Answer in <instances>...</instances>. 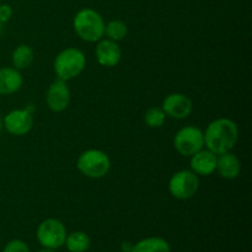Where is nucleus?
Segmentation results:
<instances>
[{
    "instance_id": "nucleus-9",
    "label": "nucleus",
    "mask_w": 252,
    "mask_h": 252,
    "mask_svg": "<svg viewBox=\"0 0 252 252\" xmlns=\"http://www.w3.org/2000/svg\"><path fill=\"white\" fill-rule=\"evenodd\" d=\"M161 108L166 117L174 120H186L193 111V102L185 94L172 93L164 98Z\"/></svg>"
},
{
    "instance_id": "nucleus-27",
    "label": "nucleus",
    "mask_w": 252,
    "mask_h": 252,
    "mask_svg": "<svg viewBox=\"0 0 252 252\" xmlns=\"http://www.w3.org/2000/svg\"><path fill=\"white\" fill-rule=\"evenodd\" d=\"M121 252H122V251H121Z\"/></svg>"
},
{
    "instance_id": "nucleus-20",
    "label": "nucleus",
    "mask_w": 252,
    "mask_h": 252,
    "mask_svg": "<svg viewBox=\"0 0 252 252\" xmlns=\"http://www.w3.org/2000/svg\"><path fill=\"white\" fill-rule=\"evenodd\" d=\"M2 252H31L29 245L20 239H14L5 245Z\"/></svg>"
},
{
    "instance_id": "nucleus-25",
    "label": "nucleus",
    "mask_w": 252,
    "mask_h": 252,
    "mask_svg": "<svg viewBox=\"0 0 252 252\" xmlns=\"http://www.w3.org/2000/svg\"><path fill=\"white\" fill-rule=\"evenodd\" d=\"M2 128H4V125H2V118L0 117V133H1Z\"/></svg>"
},
{
    "instance_id": "nucleus-1",
    "label": "nucleus",
    "mask_w": 252,
    "mask_h": 252,
    "mask_svg": "<svg viewBox=\"0 0 252 252\" xmlns=\"http://www.w3.org/2000/svg\"><path fill=\"white\" fill-rule=\"evenodd\" d=\"M204 147L216 155L233 150L239 139V127L230 118L212 121L203 132Z\"/></svg>"
},
{
    "instance_id": "nucleus-14",
    "label": "nucleus",
    "mask_w": 252,
    "mask_h": 252,
    "mask_svg": "<svg viewBox=\"0 0 252 252\" xmlns=\"http://www.w3.org/2000/svg\"><path fill=\"white\" fill-rule=\"evenodd\" d=\"M216 171L218 172L219 176L225 180L236 179L241 172L240 159L231 152L218 155Z\"/></svg>"
},
{
    "instance_id": "nucleus-21",
    "label": "nucleus",
    "mask_w": 252,
    "mask_h": 252,
    "mask_svg": "<svg viewBox=\"0 0 252 252\" xmlns=\"http://www.w3.org/2000/svg\"><path fill=\"white\" fill-rule=\"evenodd\" d=\"M12 17V7L9 4H0V21L6 24Z\"/></svg>"
},
{
    "instance_id": "nucleus-13",
    "label": "nucleus",
    "mask_w": 252,
    "mask_h": 252,
    "mask_svg": "<svg viewBox=\"0 0 252 252\" xmlns=\"http://www.w3.org/2000/svg\"><path fill=\"white\" fill-rule=\"evenodd\" d=\"M24 78L21 71L14 66L0 68V95L7 96L17 93L22 88Z\"/></svg>"
},
{
    "instance_id": "nucleus-11",
    "label": "nucleus",
    "mask_w": 252,
    "mask_h": 252,
    "mask_svg": "<svg viewBox=\"0 0 252 252\" xmlns=\"http://www.w3.org/2000/svg\"><path fill=\"white\" fill-rule=\"evenodd\" d=\"M95 56L100 65L105 68H113L122 59V49L118 42L101 38L95 47Z\"/></svg>"
},
{
    "instance_id": "nucleus-16",
    "label": "nucleus",
    "mask_w": 252,
    "mask_h": 252,
    "mask_svg": "<svg viewBox=\"0 0 252 252\" xmlns=\"http://www.w3.org/2000/svg\"><path fill=\"white\" fill-rule=\"evenodd\" d=\"M132 252H171V248L164 238L150 236L134 244Z\"/></svg>"
},
{
    "instance_id": "nucleus-8",
    "label": "nucleus",
    "mask_w": 252,
    "mask_h": 252,
    "mask_svg": "<svg viewBox=\"0 0 252 252\" xmlns=\"http://www.w3.org/2000/svg\"><path fill=\"white\" fill-rule=\"evenodd\" d=\"M2 125L7 133L15 137H22L31 132L33 127V115L31 108L12 110L2 120Z\"/></svg>"
},
{
    "instance_id": "nucleus-5",
    "label": "nucleus",
    "mask_w": 252,
    "mask_h": 252,
    "mask_svg": "<svg viewBox=\"0 0 252 252\" xmlns=\"http://www.w3.org/2000/svg\"><path fill=\"white\" fill-rule=\"evenodd\" d=\"M66 235L68 231L63 221L56 218H48L42 221L36 231L37 240L42 248L52 249V250L62 248L65 243Z\"/></svg>"
},
{
    "instance_id": "nucleus-12",
    "label": "nucleus",
    "mask_w": 252,
    "mask_h": 252,
    "mask_svg": "<svg viewBox=\"0 0 252 252\" xmlns=\"http://www.w3.org/2000/svg\"><path fill=\"white\" fill-rule=\"evenodd\" d=\"M189 158H191L189 160L191 171H193L197 176H209L216 172L218 155L212 153L211 150L201 149Z\"/></svg>"
},
{
    "instance_id": "nucleus-6",
    "label": "nucleus",
    "mask_w": 252,
    "mask_h": 252,
    "mask_svg": "<svg viewBox=\"0 0 252 252\" xmlns=\"http://www.w3.org/2000/svg\"><path fill=\"white\" fill-rule=\"evenodd\" d=\"M199 189V177L191 170H180L169 180V192L180 201L191 199Z\"/></svg>"
},
{
    "instance_id": "nucleus-22",
    "label": "nucleus",
    "mask_w": 252,
    "mask_h": 252,
    "mask_svg": "<svg viewBox=\"0 0 252 252\" xmlns=\"http://www.w3.org/2000/svg\"><path fill=\"white\" fill-rule=\"evenodd\" d=\"M122 252H132V249H133V244L129 243V241H125V243H122Z\"/></svg>"
},
{
    "instance_id": "nucleus-3",
    "label": "nucleus",
    "mask_w": 252,
    "mask_h": 252,
    "mask_svg": "<svg viewBox=\"0 0 252 252\" xmlns=\"http://www.w3.org/2000/svg\"><path fill=\"white\" fill-rule=\"evenodd\" d=\"M86 66V57L83 51L75 47H68L56 56L53 69L57 79L63 81L73 80L78 78Z\"/></svg>"
},
{
    "instance_id": "nucleus-10",
    "label": "nucleus",
    "mask_w": 252,
    "mask_h": 252,
    "mask_svg": "<svg viewBox=\"0 0 252 252\" xmlns=\"http://www.w3.org/2000/svg\"><path fill=\"white\" fill-rule=\"evenodd\" d=\"M70 90H69L66 81L57 79L49 85L46 94V103L47 107L52 112L61 113L68 108L70 103Z\"/></svg>"
},
{
    "instance_id": "nucleus-2",
    "label": "nucleus",
    "mask_w": 252,
    "mask_h": 252,
    "mask_svg": "<svg viewBox=\"0 0 252 252\" xmlns=\"http://www.w3.org/2000/svg\"><path fill=\"white\" fill-rule=\"evenodd\" d=\"M105 21L96 10L85 7L79 10L73 20V29L78 37L89 43L98 42L105 36Z\"/></svg>"
},
{
    "instance_id": "nucleus-4",
    "label": "nucleus",
    "mask_w": 252,
    "mask_h": 252,
    "mask_svg": "<svg viewBox=\"0 0 252 252\" xmlns=\"http://www.w3.org/2000/svg\"><path fill=\"white\" fill-rule=\"evenodd\" d=\"M76 169L88 179H102L110 172L111 159L102 150L89 149L79 155Z\"/></svg>"
},
{
    "instance_id": "nucleus-26",
    "label": "nucleus",
    "mask_w": 252,
    "mask_h": 252,
    "mask_svg": "<svg viewBox=\"0 0 252 252\" xmlns=\"http://www.w3.org/2000/svg\"><path fill=\"white\" fill-rule=\"evenodd\" d=\"M0 4H1V0H0Z\"/></svg>"
},
{
    "instance_id": "nucleus-19",
    "label": "nucleus",
    "mask_w": 252,
    "mask_h": 252,
    "mask_svg": "<svg viewBox=\"0 0 252 252\" xmlns=\"http://www.w3.org/2000/svg\"><path fill=\"white\" fill-rule=\"evenodd\" d=\"M165 121H166V115L159 106L148 108L147 112L144 113V122L149 128H160L164 126Z\"/></svg>"
},
{
    "instance_id": "nucleus-23",
    "label": "nucleus",
    "mask_w": 252,
    "mask_h": 252,
    "mask_svg": "<svg viewBox=\"0 0 252 252\" xmlns=\"http://www.w3.org/2000/svg\"><path fill=\"white\" fill-rule=\"evenodd\" d=\"M38 252H56V250H52V249H46L43 248L42 250H39Z\"/></svg>"
},
{
    "instance_id": "nucleus-15",
    "label": "nucleus",
    "mask_w": 252,
    "mask_h": 252,
    "mask_svg": "<svg viewBox=\"0 0 252 252\" xmlns=\"http://www.w3.org/2000/svg\"><path fill=\"white\" fill-rule=\"evenodd\" d=\"M34 61V52L29 44H20L12 51L11 63L17 70H25L32 65Z\"/></svg>"
},
{
    "instance_id": "nucleus-24",
    "label": "nucleus",
    "mask_w": 252,
    "mask_h": 252,
    "mask_svg": "<svg viewBox=\"0 0 252 252\" xmlns=\"http://www.w3.org/2000/svg\"><path fill=\"white\" fill-rule=\"evenodd\" d=\"M4 25H5V24H2V22L0 21V34L2 33V30H4Z\"/></svg>"
},
{
    "instance_id": "nucleus-7",
    "label": "nucleus",
    "mask_w": 252,
    "mask_h": 252,
    "mask_svg": "<svg viewBox=\"0 0 252 252\" xmlns=\"http://www.w3.org/2000/svg\"><path fill=\"white\" fill-rule=\"evenodd\" d=\"M174 148L182 157H192L204 148L203 130L197 126L182 127L175 134Z\"/></svg>"
},
{
    "instance_id": "nucleus-17",
    "label": "nucleus",
    "mask_w": 252,
    "mask_h": 252,
    "mask_svg": "<svg viewBox=\"0 0 252 252\" xmlns=\"http://www.w3.org/2000/svg\"><path fill=\"white\" fill-rule=\"evenodd\" d=\"M64 245L70 252H86L90 249L91 239L85 231L76 230L66 235Z\"/></svg>"
},
{
    "instance_id": "nucleus-18",
    "label": "nucleus",
    "mask_w": 252,
    "mask_h": 252,
    "mask_svg": "<svg viewBox=\"0 0 252 252\" xmlns=\"http://www.w3.org/2000/svg\"><path fill=\"white\" fill-rule=\"evenodd\" d=\"M128 33V27L122 20H111L105 25V34L108 39L120 42L126 38Z\"/></svg>"
}]
</instances>
